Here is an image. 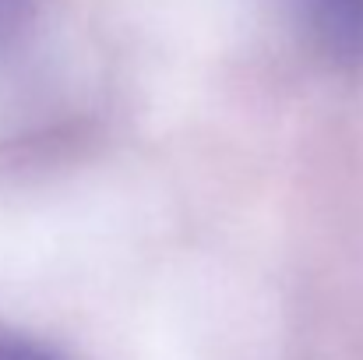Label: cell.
<instances>
[{"mask_svg": "<svg viewBox=\"0 0 363 360\" xmlns=\"http://www.w3.org/2000/svg\"><path fill=\"white\" fill-rule=\"evenodd\" d=\"M303 39L335 67H363V0H289Z\"/></svg>", "mask_w": 363, "mask_h": 360, "instance_id": "cell-1", "label": "cell"}, {"mask_svg": "<svg viewBox=\"0 0 363 360\" xmlns=\"http://www.w3.org/2000/svg\"><path fill=\"white\" fill-rule=\"evenodd\" d=\"M35 21V0H0V60L11 57Z\"/></svg>", "mask_w": 363, "mask_h": 360, "instance_id": "cell-2", "label": "cell"}, {"mask_svg": "<svg viewBox=\"0 0 363 360\" xmlns=\"http://www.w3.org/2000/svg\"><path fill=\"white\" fill-rule=\"evenodd\" d=\"M0 360H60L57 354H50L46 347L21 339V336H7L0 332Z\"/></svg>", "mask_w": 363, "mask_h": 360, "instance_id": "cell-3", "label": "cell"}]
</instances>
